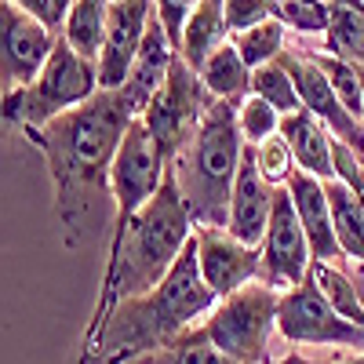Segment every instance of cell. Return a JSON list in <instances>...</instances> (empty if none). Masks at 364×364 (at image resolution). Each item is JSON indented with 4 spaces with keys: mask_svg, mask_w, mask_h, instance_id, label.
Instances as JSON below:
<instances>
[{
    "mask_svg": "<svg viewBox=\"0 0 364 364\" xmlns=\"http://www.w3.org/2000/svg\"><path fill=\"white\" fill-rule=\"evenodd\" d=\"M142 117L135 99L124 87L99 91L84 106L55 117L51 124L26 132V139L41 149L51 178L55 223L70 252H84L95 245L99 233L109 226V171L128 128Z\"/></svg>",
    "mask_w": 364,
    "mask_h": 364,
    "instance_id": "obj_1",
    "label": "cell"
},
{
    "mask_svg": "<svg viewBox=\"0 0 364 364\" xmlns=\"http://www.w3.org/2000/svg\"><path fill=\"white\" fill-rule=\"evenodd\" d=\"M219 295L211 291L197 266V245L190 240L186 252L178 255L171 273L146 295L124 299L102 317V328L95 343L84 350L87 364H128L135 357H146L182 331L197 328L211 310Z\"/></svg>",
    "mask_w": 364,
    "mask_h": 364,
    "instance_id": "obj_2",
    "label": "cell"
},
{
    "mask_svg": "<svg viewBox=\"0 0 364 364\" xmlns=\"http://www.w3.org/2000/svg\"><path fill=\"white\" fill-rule=\"evenodd\" d=\"M193 230H197V223L178 193V182L171 171L168 182L161 186V193L135 219H128L124 226L113 230L106 291L99 302V314L106 317L117 302L154 291L171 273L178 255L186 252V245L193 240Z\"/></svg>",
    "mask_w": 364,
    "mask_h": 364,
    "instance_id": "obj_3",
    "label": "cell"
},
{
    "mask_svg": "<svg viewBox=\"0 0 364 364\" xmlns=\"http://www.w3.org/2000/svg\"><path fill=\"white\" fill-rule=\"evenodd\" d=\"M240 161H245V139H240V128H237V106L211 102L197 135L171 164L178 193L186 200L197 226L226 230Z\"/></svg>",
    "mask_w": 364,
    "mask_h": 364,
    "instance_id": "obj_4",
    "label": "cell"
},
{
    "mask_svg": "<svg viewBox=\"0 0 364 364\" xmlns=\"http://www.w3.org/2000/svg\"><path fill=\"white\" fill-rule=\"evenodd\" d=\"M99 91H102L99 66L58 37L48 66L37 73V80L11 91V95H4L0 106H4V120L18 124L22 132H33V128L51 124L55 117L84 106L87 99H95Z\"/></svg>",
    "mask_w": 364,
    "mask_h": 364,
    "instance_id": "obj_5",
    "label": "cell"
},
{
    "mask_svg": "<svg viewBox=\"0 0 364 364\" xmlns=\"http://www.w3.org/2000/svg\"><path fill=\"white\" fill-rule=\"evenodd\" d=\"M277 306L281 291H273L262 281H252L240 291L226 295L215 302L204 321L200 331L208 343H215L226 357L240 364H273V339L281 336L277 328Z\"/></svg>",
    "mask_w": 364,
    "mask_h": 364,
    "instance_id": "obj_6",
    "label": "cell"
},
{
    "mask_svg": "<svg viewBox=\"0 0 364 364\" xmlns=\"http://www.w3.org/2000/svg\"><path fill=\"white\" fill-rule=\"evenodd\" d=\"M168 175H171V157L164 154V146L154 139V132L139 117L128 128L124 142H120L117 157H113V171H109V190H113V204H117L113 223L124 226L128 219H135L161 193Z\"/></svg>",
    "mask_w": 364,
    "mask_h": 364,
    "instance_id": "obj_7",
    "label": "cell"
},
{
    "mask_svg": "<svg viewBox=\"0 0 364 364\" xmlns=\"http://www.w3.org/2000/svg\"><path fill=\"white\" fill-rule=\"evenodd\" d=\"M277 328H281V339L288 346H321V350L364 353V328L331 310V302L321 295L314 277L281 291Z\"/></svg>",
    "mask_w": 364,
    "mask_h": 364,
    "instance_id": "obj_8",
    "label": "cell"
},
{
    "mask_svg": "<svg viewBox=\"0 0 364 364\" xmlns=\"http://www.w3.org/2000/svg\"><path fill=\"white\" fill-rule=\"evenodd\" d=\"M211 102L215 99L204 91L197 70H190L182 58H175L171 77L164 80V87L142 109V124L154 132V139L164 146V154L171 157V164H175V157L182 154V149L190 146V139L197 135V128H200V120H204Z\"/></svg>",
    "mask_w": 364,
    "mask_h": 364,
    "instance_id": "obj_9",
    "label": "cell"
},
{
    "mask_svg": "<svg viewBox=\"0 0 364 364\" xmlns=\"http://www.w3.org/2000/svg\"><path fill=\"white\" fill-rule=\"evenodd\" d=\"M310 273H314L310 237L295 215V204H291L288 190H277L269 230L259 245V281L269 284L273 291H288V288L306 281Z\"/></svg>",
    "mask_w": 364,
    "mask_h": 364,
    "instance_id": "obj_10",
    "label": "cell"
},
{
    "mask_svg": "<svg viewBox=\"0 0 364 364\" xmlns=\"http://www.w3.org/2000/svg\"><path fill=\"white\" fill-rule=\"evenodd\" d=\"M58 37L33 15L0 0V77H4V95L33 84L37 73L48 66Z\"/></svg>",
    "mask_w": 364,
    "mask_h": 364,
    "instance_id": "obj_11",
    "label": "cell"
},
{
    "mask_svg": "<svg viewBox=\"0 0 364 364\" xmlns=\"http://www.w3.org/2000/svg\"><path fill=\"white\" fill-rule=\"evenodd\" d=\"M281 63L288 66L295 87H299V99H302V109L314 113L321 124L331 132V139L346 142L350 149H357V154L364 157V124L357 117H350V109L339 102V95L331 91L324 70L317 66V58L302 48V51H284Z\"/></svg>",
    "mask_w": 364,
    "mask_h": 364,
    "instance_id": "obj_12",
    "label": "cell"
},
{
    "mask_svg": "<svg viewBox=\"0 0 364 364\" xmlns=\"http://www.w3.org/2000/svg\"><path fill=\"white\" fill-rule=\"evenodd\" d=\"M154 15H157V0H113L109 4L106 41H102V55H99L102 91H117L128 84Z\"/></svg>",
    "mask_w": 364,
    "mask_h": 364,
    "instance_id": "obj_13",
    "label": "cell"
},
{
    "mask_svg": "<svg viewBox=\"0 0 364 364\" xmlns=\"http://www.w3.org/2000/svg\"><path fill=\"white\" fill-rule=\"evenodd\" d=\"M193 245H197L200 277L219 299H226V295L240 291L245 284L259 281V248L237 240L233 233L215 230V226H197Z\"/></svg>",
    "mask_w": 364,
    "mask_h": 364,
    "instance_id": "obj_14",
    "label": "cell"
},
{
    "mask_svg": "<svg viewBox=\"0 0 364 364\" xmlns=\"http://www.w3.org/2000/svg\"><path fill=\"white\" fill-rule=\"evenodd\" d=\"M273 204H277V186L259 175L252 146H245V161H240L237 182H233V197H230V215H226V233H233L237 240L259 248L262 237L269 230L273 219Z\"/></svg>",
    "mask_w": 364,
    "mask_h": 364,
    "instance_id": "obj_15",
    "label": "cell"
},
{
    "mask_svg": "<svg viewBox=\"0 0 364 364\" xmlns=\"http://www.w3.org/2000/svg\"><path fill=\"white\" fill-rule=\"evenodd\" d=\"M288 197L295 204V215L302 223L310 237V248H314V262H331V266H343V248H339V237H336V219H331V200H328V186L321 178L306 175V171H295L288 182Z\"/></svg>",
    "mask_w": 364,
    "mask_h": 364,
    "instance_id": "obj_16",
    "label": "cell"
},
{
    "mask_svg": "<svg viewBox=\"0 0 364 364\" xmlns=\"http://www.w3.org/2000/svg\"><path fill=\"white\" fill-rule=\"evenodd\" d=\"M281 135L291 146L299 171H306V175H314L321 182L336 178V139H331V132L321 124L314 113H306V109L288 113L281 120Z\"/></svg>",
    "mask_w": 364,
    "mask_h": 364,
    "instance_id": "obj_17",
    "label": "cell"
},
{
    "mask_svg": "<svg viewBox=\"0 0 364 364\" xmlns=\"http://www.w3.org/2000/svg\"><path fill=\"white\" fill-rule=\"evenodd\" d=\"M175 58H178V48L171 44L168 29H164L161 18L154 15V22H149V29H146V41H142V48H139V58H135V66H132V77H128V84H124V91L135 99L139 109H146L149 99H154L157 91L164 87V80L171 77Z\"/></svg>",
    "mask_w": 364,
    "mask_h": 364,
    "instance_id": "obj_18",
    "label": "cell"
},
{
    "mask_svg": "<svg viewBox=\"0 0 364 364\" xmlns=\"http://www.w3.org/2000/svg\"><path fill=\"white\" fill-rule=\"evenodd\" d=\"M223 44H230V26H226V8L223 0H200L193 15L186 18L178 41V58L190 70H200Z\"/></svg>",
    "mask_w": 364,
    "mask_h": 364,
    "instance_id": "obj_19",
    "label": "cell"
},
{
    "mask_svg": "<svg viewBox=\"0 0 364 364\" xmlns=\"http://www.w3.org/2000/svg\"><path fill=\"white\" fill-rule=\"evenodd\" d=\"M252 73L255 70L245 63V58H240V51L233 44H223L197 70V77H200L208 95L215 99V102H233V106H240V102L252 95Z\"/></svg>",
    "mask_w": 364,
    "mask_h": 364,
    "instance_id": "obj_20",
    "label": "cell"
},
{
    "mask_svg": "<svg viewBox=\"0 0 364 364\" xmlns=\"http://www.w3.org/2000/svg\"><path fill=\"white\" fill-rule=\"evenodd\" d=\"M324 186H328L331 219H336V237H339L343 259L364 266V200H360V193L343 186L339 178L324 182Z\"/></svg>",
    "mask_w": 364,
    "mask_h": 364,
    "instance_id": "obj_21",
    "label": "cell"
},
{
    "mask_svg": "<svg viewBox=\"0 0 364 364\" xmlns=\"http://www.w3.org/2000/svg\"><path fill=\"white\" fill-rule=\"evenodd\" d=\"M109 4L113 0H77L66 29H63V41L80 51L84 58L99 66V55H102V41H106V22H109Z\"/></svg>",
    "mask_w": 364,
    "mask_h": 364,
    "instance_id": "obj_22",
    "label": "cell"
},
{
    "mask_svg": "<svg viewBox=\"0 0 364 364\" xmlns=\"http://www.w3.org/2000/svg\"><path fill=\"white\" fill-rule=\"evenodd\" d=\"M128 364H240V360L226 357L215 343H208L204 331H200V324H197V328H190V331H182L178 339H171L168 346L146 353V357H135V360H128Z\"/></svg>",
    "mask_w": 364,
    "mask_h": 364,
    "instance_id": "obj_23",
    "label": "cell"
},
{
    "mask_svg": "<svg viewBox=\"0 0 364 364\" xmlns=\"http://www.w3.org/2000/svg\"><path fill=\"white\" fill-rule=\"evenodd\" d=\"M321 51L364 70V8H336L331 11V26L324 33Z\"/></svg>",
    "mask_w": 364,
    "mask_h": 364,
    "instance_id": "obj_24",
    "label": "cell"
},
{
    "mask_svg": "<svg viewBox=\"0 0 364 364\" xmlns=\"http://www.w3.org/2000/svg\"><path fill=\"white\" fill-rule=\"evenodd\" d=\"M284 41H288V26H284L281 18L259 22V26L245 29V33H233V37H230V44L240 51V58H245V63H248L252 70L277 63V58L288 51V48H284Z\"/></svg>",
    "mask_w": 364,
    "mask_h": 364,
    "instance_id": "obj_25",
    "label": "cell"
},
{
    "mask_svg": "<svg viewBox=\"0 0 364 364\" xmlns=\"http://www.w3.org/2000/svg\"><path fill=\"white\" fill-rule=\"evenodd\" d=\"M310 277L317 281L321 295L331 302V310L343 314L346 321H353V324H360V328H364V299H360V291H357L353 277H350V273H346L343 266L314 262V273H310Z\"/></svg>",
    "mask_w": 364,
    "mask_h": 364,
    "instance_id": "obj_26",
    "label": "cell"
},
{
    "mask_svg": "<svg viewBox=\"0 0 364 364\" xmlns=\"http://www.w3.org/2000/svg\"><path fill=\"white\" fill-rule=\"evenodd\" d=\"M306 51L317 58V66L324 70V77H328L331 91H336L339 102L350 109V117H357L360 124H364V70H357V66L343 63V58L324 55L321 48H306Z\"/></svg>",
    "mask_w": 364,
    "mask_h": 364,
    "instance_id": "obj_27",
    "label": "cell"
},
{
    "mask_svg": "<svg viewBox=\"0 0 364 364\" xmlns=\"http://www.w3.org/2000/svg\"><path fill=\"white\" fill-rule=\"evenodd\" d=\"M252 95L266 99L281 117L302 109L299 87H295V80H291V73H288V66L281 63V58H277V63H269V66H259L252 73Z\"/></svg>",
    "mask_w": 364,
    "mask_h": 364,
    "instance_id": "obj_28",
    "label": "cell"
},
{
    "mask_svg": "<svg viewBox=\"0 0 364 364\" xmlns=\"http://www.w3.org/2000/svg\"><path fill=\"white\" fill-rule=\"evenodd\" d=\"M273 11H277V18L295 29V33L302 37H324L328 26H331V11H336V4H328V0H273Z\"/></svg>",
    "mask_w": 364,
    "mask_h": 364,
    "instance_id": "obj_29",
    "label": "cell"
},
{
    "mask_svg": "<svg viewBox=\"0 0 364 364\" xmlns=\"http://www.w3.org/2000/svg\"><path fill=\"white\" fill-rule=\"evenodd\" d=\"M252 157H255L259 175L269 182V186H277V190H284L288 182H291V175L299 171L295 154H291V146H288V139H284V135H273V139H266V142L252 146Z\"/></svg>",
    "mask_w": 364,
    "mask_h": 364,
    "instance_id": "obj_30",
    "label": "cell"
},
{
    "mask_svg": "<svg viewBox=\"0 0 364 364\" xmlns=\"http://www.w3.org/2000/svg\"><path fill=\"white\" fill-rule=\"evenodd\" d=\"M281 120L284 117L259 95H248L245 102L237 106V128H240L245 146H259V142H266L273 135H281Z\"/></svg>",
    "mask_w": 364,
    "mask_h": 364,
    "instance_id": "obj_31",
    "label": "cell"
},
{
    "mask_svg": "<svg viewBox=\"0 0 364 364\" xmlns=\"http://www.w3.org/2000/svg\"><path fill=\"white\" fill-rule=\"evenodd\" d=\"M226 8V26H230V37L233 33H245V29L277 18L273 11V0H223Z\"/></svg>",
    "mask_w": 364,
    "mask_h": 364,
    "instance_id": "obj_32",
    "label": "cell"
},
{
    "mask_svg": "<svg viewBox=\"0 0 364 364\" xmlns=\"http://www.w3.org/2000/svg\"><path fill=\"white\" fill-rule=\"evenodd\" d=\"M8 4L22 8L26 15H33L41 26H48L55 37H63L66 18H70V11H73L77 0H8Z\"/></svg>",
    "mask_w": 364,
    "mask_h": 364,
    "instance_id": "obj_33",
    "label": "cell"
},
{
    "mask_svg": "<svg viewBox=\"0 0 364 364\" xmlns=\"http://www.w3.org/2000/svg\"><path fill=\"white\" fill-rule=\"evenodd\" d=\"M197 4H200V0H157V18H161V26L168 29V37H171L175 48H178L182 29H186V18L193 15Z\"/></svg>",
    "mask_w": 364,
    "mask_h": 364,
    "instance_id": "obj_34",
    "label": "cell"
},
{
    "mask_svg": "<svg viewBox=\"0 0 364 364\" xmlns=\"http://www.w3.org/2000/svg\"><path fill=\"white\" fill-rule=\"evenodd\" d=\"M273 364H321V360H314V357H306V353H284V357H277V360H273Z\"/></svg>",
    "mask_w": 364,
    "mask_h": 364,
    "instance_id": "obj_35",
    "label": "cell"
},
{
    "mask_svg": "<svg viewBox=\"0 0 364 364\" xmlns=\"http://www.w3.org/2000/svg\"><path fill=\"white\" fill-rule=\"evenodd\" d=\"M324 364H364V353H346V357H336V360H324Z\"/></svg>",
    "mask_w": 364,
    "mask_h": 364,
    "instance_id": "obj_36",
    "label": "cell"
},
{
    "mask_svg": "<svg viewBox=\"0 0 364 364\" xmlns=\"http://www.w3.org/2000/svg\"><path fill=\"white\" fill-rule=\"evenodd\" d=\"M328 4H336V8H364V0H328Z\"/></svg>",
    "mask_w": 364,
    "mask_h": 364,
    "instance_id": "obj_37",
    "label": "cell"
}]
</instances>
